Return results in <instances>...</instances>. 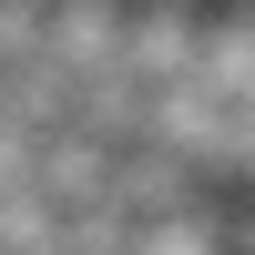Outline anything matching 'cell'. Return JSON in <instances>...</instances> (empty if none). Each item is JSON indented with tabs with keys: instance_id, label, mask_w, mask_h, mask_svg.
Segmentation results:
<instances>
[{
	"instance_id": "obj_1",
	"label": "cell",
	"mask_w": 255,
	"mask_h": 255,
	"mask_svg": "<svg viewBox=\"0 0 255 255\" xmlns=\"http://www.w3.org/2000/svg\"><path fill=\"white\" fill-rule=\"evenodd\" d=\"M225 255H255V184L225 204Z\"/></svg>"
}]
</instances>
